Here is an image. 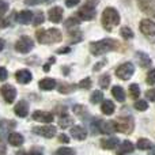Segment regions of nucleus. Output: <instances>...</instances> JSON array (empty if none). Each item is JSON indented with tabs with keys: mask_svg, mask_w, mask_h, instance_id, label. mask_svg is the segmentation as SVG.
I'll use <instances>...</instances> for the list:
<instances>
[{
	"mask_svg": "<svg viewBox=\"0 0 155 155\" xmlns=\"http://www.w3.org/2000/svg\"><path fill=\"white\" fill-rule=\"evenodd\" d=\"M117 48H118V42L112 40V38H105V40L90 44V52L94 56H101V54H105L107 52L116 51Z\"/></svg>",
	"mask_w": 155,
	"mask_h": 155,
	"instance_id": "f257e3e1",
	"label": "nucleus"
},
{
	"mask_svg": "<svg viewBox=\"0 0 155 155\" xmlns=\"http://www.w3.org/2000/svg\"><path fill=\"white\" fill-rule=\"evenodd\" d=\"M120 23V14L116 8L107 7L102 12V26L106 31H112L117 25Z\"/></svg>",
	"mask_w": 155,
	"mask_h": 155,
	"instance_id": "f03ea898",
	"label": "nucleus"
},
{
	"mask_svg": "<svg viewBox=\"0 0 155 155\" xmlns=\"http://www.w3.org/2000/svg\"><path fill=\"white\" fill-rule=\"evenodd\" d=\"M37 35V40L40 44H44V45H49V44H56L60 42L63 38L61 31L59 29H48V30H38L35 33Z\"/></svg>",
	"mask_w": 155,
	"mask_h": 155,
	"instance_id": "7ed1b4c3",
	"label": "nucleus"
},
{
	"mask_svg": "<svg viewBox=\"0 0 155 155\" xmlns=\"http://www.w3.org/2000/svg\"><path fill=\"white\" fill-rule=\"evenodd\" d=\"M116 125H117V131L121 134H131L135 128V121L131 116H127V117H120L116 121Z\"/></svg>",
	"mask_w": 155,
	"mask_h": 155,
	"instance_id": "20e7f679",
	"label": "nucleus"
},
{
	"mask_svg": "<svg viewBox=\"0 0 155 155\" xmlns=\"http://www.w3.org/2000/svg\"><path fill=\"white\" fill-rule=\"evenodd\" d=\"M78 18L82 21H91L95 18V4L94 3H86L78 11Z\"/></svg>",
	"mask_w": 155,
	"mask_h": 155,
	"instance_id": "39448f33",
	"label": "nucleus"
},
{
	"mask_svg": "<svg viewBox=\"0 0 155 155\" xmlns=\"http://www.w3.org/2000/svg\"><path fill=\"white\" fill-rule=\"evenodd\" d=\"M33 46H34V42H33L31 38L27 37V35H22L15 42V51L19 53H29L33 49Z\"/></svg>",
	"mask_w": 155,
	"mask_h": 155,
	"instance_id": "423d86ee",
	"label": "nucleus"
},
{
	"mask_svg": "<svg viewBox=\"0 0 155 155\" xmlns=\"http://www.w3.org/2000/svg\"><path fill=\"white\" fill-rule=\"evenodd\" d=\"M134 72H135V67L132 63H124V64H121L120 67H117V70H116V75H117V78H120L121 80L131 79Z\"/></svg>",
	"mask_w": 155,
	"mask_h": 155,
	"instance_id": "0eeeda50",
	"label": "nucleus"
},
{
	"mask_svg": "<svg viewBox=\"0 0 155 155\" xmlns=\"http://www.w3.org/2000/svg\"><path fill=\"white\" fill-rule=\"evenodd\" d=\"M0 94L3 95V98H4V101L7 102V104H12V102L15 101L16 90L14 86L4 84V86H2V88H0Z\"/></svg>",
	"mask_w": 155,
	"mask_h": 155,
	"instance_id": "6e6552de",
	"label": "nucleus"
},
{
	"mask_svg": "<svg viewBox=\"0 0 155 155\" xmlns=\"http://www.w3.org/2000/svg\"><path fill=\"white\" fill-rule=\"evenodd\" d=\"M33 132L35 135H40V136H44L46 139H51L56 135V127L53 125H44V127H34L33 128Z\"/></svg>",
	"mask_w": 155,
	"mask_h": 155,
	"instance_id": "1a4fd4ad",
	"label": "nucleus"
},
{
	"mask_svg": "<svg viewBox=\"0 0 155 155\" xmlns=\"http://www.w3.org/2000/svg\"><path fill=\"white\" fill-rule=\"evenodd\" d=\"M139 29L144 35L153 37V35H155V22L151 19H143L139 25Z\"/></svg>",
	"mask_w": 155,
	"mask_h": 155,
	"instance_id": "9d476101",
	"label": "nucleus"
},
{
	"mask_svg": "<svg viewBox=\"0 0 155 155\" xmlns=\"http://www.w3.org/2000/svg\"><path fill=\"white\" fill-rule=\"evenodd\" d=\"M137 4L144 14L155 18V0H137Z\"/></svg>",
	"mask_w": 155,
	"mask_h": 155,
	"instance_id": "9b49d317",
	"label": "nucleus"
},
{
	"mask_svg": "<svg viewBox=\"0 0 155 155\" xmlns=\"http://www.w3.org/2000/svg\"><path fill=\"white\" fill-rule=\"evenodd\" d=\"M98 131L102 134H113V132L117 131V125H116V121H98Z\"/></svg>",
	"mask_w": 155,
	"mask_h": 155,
	"instance_id": "f8f14e48",
	"label": "nucleus"
},
{
	"mask_svg": "<svg viewBox=\"0 0 155 155\" xmlns=\"http://www.w3.org/2000/svg\"><path fill=\"white\" fill-rule=\"evenodd\" d=\"M33 120L34 121H40V123H45L49 124L53 121V114L49 112H42V110H35L33 113Z\"/></svg>",
	"mask_w": 155,
	"mask_h": 155,
	"instance_id": "ddd939ff",
	"label": "nucleus"
},
{
	"mask_svg": "<svg viewBox=\"0 0 155 155\" xmlns=\"http://www.w3.org/2000/svg\"><path fill=\"white\" fill-rule=\"evenodd\" d=\"M48 16L49 21L53 22V23H60L63 19V8L61 7H52L51 10L48 11Z\"/></svg>",
	"mask_w": 155,
	"mask_h": 155,
	"instance_id": "4468645a",
	"label": "nucleus"
},
{
	"mask_svg": "<svg viewBox=\"0 0 155 155\" xmlns=\"http://www.w3.org/2000/svg\"><path fill=\"white\" fill-rule=\"evenodd\" d=\"M33 16H34V15H33L31 11L22 10L21 12L16 14L15 19H16V22H18V23H21V25H29L30 22L33 21Z\"/></svg>",
	"mask_w": 155,
	"mask_h": 155,
	"instance_id": "2eb2a0df",
	"label": "nucleus"
},
{
	"mask_svg": "<svg viewBox=\"0 0 155 155\" xmlns=\"http://www.w3.org/2000/svg\"><path fill=\"white\" fill-rule=\"evenodd\" d=\"M15 79L18 80V83H21V84H27V83L31 82L33 75L29 70H19L18 72L15 74Z\"/></svg>",
	"mask_w": 155,
	"mask_h": 155,
	"instance_id": "dca6fc26",
	"label": "nucleus"
},
{
	"mask_svg": "<svg viewBox=\"0 0 155 155\" xmlns=\"http://www.w3.org/2000/svg\"><path fill=\"white\" fill-rule=\"evenodd\" d=\"M14 112L18 117H26L27 113H29V105H27L26 101H19L18 104L14 107Z\"/></svg>",
	"mask_w": 155,
	"mask_h": 155,
	"instance_id": "f3484780",
	"label": "nucleus"
},
{
	"mask_svg": "<svg viewBox=\"0 0 155 155\" xmlns=\"http://www.w3.org/2000/svg\"><path fill=\"white\" fill-rule=\"evenodd\" d=\"M70 132H71V136L76 140H83V139H86V136H87V131L80 125L72 127V128L70 129Z\"/></svg>",
	"mask_w": 155,
	"mask_h": 155,
	"instance_id": "a211bd4d",
	"label": "nucleus"
},
{
	"mask_svg": "<svg viewBox=\"0 0 155 155\" xmlns=\"http://www.w3.org/2000/svg\"><path fill=\"white\" fill-rule=\"evenodd\" d=\"M134 150H135V146L132 144L129 140H125V142H123L120 144V147H118V150L116 151V154L117 155H127V154H131Z\"/></svg>",
	"mask_w": 155,
	"mask_h": 155,
	"instance_id": "6ab92c4d",
	"label": "nucleus"
},
{
	"mask_svg": "<svg viewBox=\"0 0 155 155\" xmlns=\"http://www.w3.org/2000/svg\"><path fill=\"white\" fill-rule=\"evenodd\" d=\"M136 59H137V63H139L140 67L143 68H148L151 65V59L147 53L144 52H136Z\"/></svg>",
	"mask_w": 155,
	"mask_h": 155,
	"instance_id": "aec40b11",
	"label": "nucleus"
},
{
	"mask_svg": "<svg viewBox=\"0 0 155 155\" xmlns=\"http://www.w3.org/2000/svg\"><path fill=\"white\" fill-rule=\"evenodd\" d=\"M41 90H45V91H49V90H53L56 87V80L54 79H51V78H44V79L40 80L38 83Z\"/></svg>",
	"mask_w": 155,
	"mask_h": 155,
	"instance_id": "412c9836",
	"label": "nucleus"
},
{
	"mask_svg": "<svg viewBox=\"0 0 155 155\" xmlns=\"http://www.w3.org/2000/svg\"><path fill=\"white\" fill-rule=\"evenodd\" d=\"M8 143L14 147H18V146H22L23 144V136L18 132H11L8 135Z\"/></svg>",
	"mask_w": 155,
	"mask_h": 155,
	"instance_id": "4be33fe9",
	"label": "nucleus"
},
{
	"mask_svg": "<svg viewBox=\"0 0 155 155\" xmlns=\"http://www.w3.org/2000/svg\"><path fill=\"white\" fill-rule=\"evenodd\" d=\"M112 95L114 97L116 101H118V102L125 101V91H124V88L120 87V86H114V87L112 88Z\"/></svg>",
	"mask_w": 155,
	"mask_h": 155,
	"instance_id": "5701e85b",
	"label": "nucleus"
},
{
	"mask_svg": "<svg viewBox=\"0 0 155 155\" xmlns=\"http://www.w3.org/2000/svg\"><path fill=\"white\" fill-rule=\"evenodd\" d=\"M118 144V139L117 137H109V139H102L101 146L105 148V150H113L116 148Z\"/></svg>",
	"mask_w": 155,
	"mask_h": 155,
	"instance_id": "b1692460",
	"label": "nucleus"
},
{
	"mask_svg": "<svg viewBox=\"0 0 155 155\" xmlns=\"http://www.w3.org/2000/svg\"><path fill=\"white\" fill-rule=\"evenodd\" d=\"M101 110H102V113L106 114V116L113 114V113H114V104H113L112 101H109V99H106V101L102 102Z\"/></svg>",
	"mask_w": 155,
	"mask_h": 155,
	"instance_id": "393cba45",
	"label": "nucleus"
},
{
	"mask_svg": "<svg viewBox=\"0 0 155 155\" xmlns=\"http://www.w3.org/2000/svg\"><path fill=\"white\" fill-rule=\"evenodd\" d=\"M72 124H74V118L71 117V116H68V114L60 116L59 125L61 127V128H70V127H72Z\"/></svg>",
	"mask_w": 155,
	"mask_h": 155,
	"instance_id": "a878e982",
	"label": "nucleus"
},
{
	"mask_svg": "<svg viewBox=\"0 0 155 155\" xmlns=\"http://www.w3.org/2000/svg\"><path fill=\"white\" fill-rule=\"evenodd\" d=\"M137 148L139 150H150L151 147H153V144H151V142L148 139H144V137H142V139L137 140Z\"/></svg>",
	"mask_w": 155,
	"mask_h": 155,
	"instance_id": "bb28decb",
	"label": "nucleus"
},
{
	"mask_svg": "<svg viewBox=\"0 0 155 155\" xmlns=\"http://www.w3.org/2000/svg\"><path fill=\"white\" fill-rule=\"evenodd\" d=\"M102 101H104V94H102V91L95 90L93 94H91V97H90L91 104H99V102H102Z\"/></svg>",
	"mask_w": 155,
	"mask_h": 155,
	"instance_id": "cd10ccee",
	"label": "nucleus"
},
{
	"mask_svg": "<svg viewBox=\"0 0 155 155\" xmlns=\"http://www.w3.org/2000/svg\"><path fill=\"white\" fill-rule=\"evenodd\" d=\"M75 88H76L75 84H70V83H61V86L59 87V91L61 94H68V93H72Z\"/></svg>",
	"mask_w": 155,
	"mask_h": 155,
	"instance_id": "c85d7f7f",
	"label": "nucleus"
},
{
	"mask_svg": "<svg viewBox=\"0 0 155 155\" xmlns=\"http://www.w3.org/2000/svg\"><path fill=\"white\" fill-rule=\"evenodd\" d=\"M70 42L72 44H76V42H80V41L83 40V34L82 31H79V30H75V31L70 33Z\"/></svg>",
	"mask_w": 155,
	"mask_h": 155,
	"instance_id": "c756f323",
	"label": "nucleus"
},
{
	"mask_svg": "<svg viewBox=\"0 0 155 155\" xmlns=\"http://www.w3.org/2000/svg\"><path fill=\"white\" fill-rule=\"evenodd\" d=\"M120 33H121V37L125 38V40H131V38H134V31H132L129 27H127V26L121 27Z\"/></svg>",
	"mask_w": 155,
	"mask_h": 155,
	"instance_id": "7c9ffc66",
	"label": "nucleus"
},
{
	"mask_svg": "<svg viewBox=\"0 0 155 155\" xmlns=\"http://www.w3.org/2000/svg\"><path fill=\"white\" fill-rule=\"evenodd\" d=\"M129 95H131L132 98H135V99L140 95V88H139V86H137L136 83H134V84L129 86Z\"/></svg>",
	"mask_w": 155,
	"mask_h": 155,
	"instance_id": "2f4dec72",
	"label": "nucleus"
},
{
	"mask_svg": "<svg viewBox=\"0 0 155 155\" xmlns=\"http://www.w3.org/2000/svg\"><path fill=\"white\" fill-rule=\"evenodd\" d=\"M80 21L82 19L80 18H76V16H74V18H68L67 21H65V27H68V29H71V27H75V26H78V25L80 23Z\"/></svg>",
	"mask_w": 155,
	"mask_h": 155,
	"instance_id": "473e14b6",
	"label": "nucleus"
},
{
	"mask_svg": "<svg viewBox=\"0 0 155 155\" xmlns=\"http://www.w3.org/2000/svg\"><path fill=\"white\" fill-rule=\"evenodd\" d=\"M135 109L140 110V112H144V110L148 109V104L146 101H143V99H140V101H136V102H135Z\"/></svg>",
	"mask_w": 155,
	"mask_h": 155,
	"instance_id": "72a5a7b5",
	"label": "nucleus"
},
{
	"mask_svg": "<svg viewBox=\"0 0 155 155\" xmlns=\"http://www.w3.org/2000/svg\"><path fill=\"white\" fill-rule=\"evenodd\" d=\"M110 84V76L109 75H102L99 78V86L102 88H107Z\"/></svg>",
	"mask_w": 155,
	"mask_h": 155,
	"instance_id": "f704fd0d",
	"label": "nucleus"
},
{
	"mask_svg": "<svg viewBox=\"0 0 155 155\" xmlns=\"http://www.w3.org/2000/svg\"><path fill=\"white\" fill-rule=\"evenodd\" d=\"M44 21H45V16H44V12H37L34 16V21H33V25L34 26H40L41 23H44Z\"/></svg>",
	"mask_w": 155,
	"mask_h": 155,
	"instance_id": "c9c22d12",
	"label": "nucleus"
},
{
	"mask_svg": "<svg viewBox=\"0 0 155 155\" xmlns=\"http://www.w3.org/2000/svg\"><path fill=\"white\" fill-rule=\"evenodd\" d=\"M56 155H75V151L72 148H68V147H61L56 151Z\"/></svg>",
	"mask_w": 155,
	"mask_h": 155,
	"instance_id": "e433bc0d",
	"label": "nucleus"
},
{
	"mask_svg": "<svg viewBox=\"0 0 155 155\" xmlns=\"http://www.w3.org/2000/svg\"><path fill=\"white\" fill-rule=\"evenodd\" d=\"M15 127V123L14 121H2L0 123V129L2 131H5V129H11V128H14Z\"/></svg>",
	"mask_w": 155,
	"mask_h": 155,
	"instance_id": "4c0bfd02",
	"label": "nucleus"
},
{
	"mask_svg": "<svg viewBox=\"0 0 155 155\" xmlns=\"http://www.w3.org/2000/svg\"><path fill=\"white\" fill-rule=\"evenodd\" d=\"M79 87L80 88H90L91 87V79L90 78H86V79H83V80H80V83H79Z\"/></svg>",
	"mask_w": 155,
	"mask_h": 155,
	"instance_id": "58836bf2",
	"label": "nucleus"
},
{
	"mask_svg": "<svg viewBox=\"0 0 155 155\" xmlns=\"http://www.w3.org/2000/svg\"><path fill=\"white\" fill-rule=\"evenodd\" d=\"M146 82H147L148 84H155V70H151L150 72L147 74Z\"/></svg>",
	"mask_w": 155,
	"mask_h": 155,
	"instance_id": "ea45409f",
	"label": "nucleus"
},
{
	"mask_svg": "<svg viewBox=\"0 0 155 155\" xmlns=\"http://www.w3.org/2000/svg\"><path fill=\"white\" fill-rule=\"evenodd\" d=\"M8 10V4L7 2H4V0H0V16H3L5 12H7Z\"/></svg>",
	"mask_w": 155,
	"mask_h": 155,
	"instance_id": "a19ab883",
	"label": "nucleus"
},
{
	"mask_svg": "<svg viewBox=\"0 0 155 155\" xmlns=\"http://www.w3.org/2000/svg\"><path fill=\"white\" fill-rule=\"evenodd\" d=\"M48 0H25V4L27 5H37L40 3H46Z\"/></svg>",
	"mask_w": 155,
	"mask_h": 155,
	"instance_id": "79ce46f5",
	"label": "nucleus"
},
{
	"mask_svg": "<svg viewBox=\"0 0 155 155\" xmlns=\"http://www.w3.org/2000/svg\"><path fill=\"white\" fill-rule=\"evenodd\" d=\"M146 97H147V98L150 99L151 102H155V88H151V90H148L147 93H146Z\"/></svg>",
	"mask_w": 155,
	"mask_h": 155,
	"instance_id": "37998d69",
	"label": "nucleus"
},
{
	"mask_svg": "<svg viewBox=\"0 0 155 155\" xmlns=\"http://www.w3.org/2000/svg\"><path fill=\"white\" fill-rule=\"evenodd\" d=\"M8 78V72H7V70H5L4 67H0V80H5Z\"/></svg>",
	"mask_w": 155,
	"mask_h": 155,
	"instance_id": "c03bdc74",
	"label": "nucleus"
},
{
	"mask_svg": "<svg viewBox=\"0 0 155 155\" xmlns=\"http://www.w3.org/2000/svg\"><path fill=\"white\" fill-rule=\"evenodd\" d=\"M79 2L80 0H65V5H67L68 8H72V7H75V5L79 4Z\"/></svg>",
	"mask_w": 155,
	"mask_h": 155,
	"instance_id": "a18cd8bd",
	"label": "nucleus"
},
{
	"mask_svg": "<svg viewBox=\"0 0 155 155\" xmlns=\"http://www.w3.org/2000/svg\"><path fill=\"white\" fill-rule=\"evenodd\" d=\"M7 154V147H5V143L3 139H0V155H5Z\"/></svg>",
	"mask_w": 155,
	"mask_h": 155,
	"instance_id": "49530a36",
	"label": "nucleus"
},
{
	"mask_svg": "<svg viewBox=\"0 0 155 155\" xmlns=\"http://www.w3.org/2000/svg\"><path fill=\"white\" fill-rule=\"evenodd\" d=\"M59 140H60L61 143H65V144H67V143H70V139H68L67 135H60V136H59Z\"/></svg>",
	"mask_w": 155,
	"mask_h": 155,
	"instance_id": "de8ad7c7",
	"label": "nucleus"
},
{
	"mask_svg": "<svg viewBox=\"0 0 155 155\" xmlns=\"http://www.w3.org/2000/svg\"><path fill=\"white\" fill-rule=\"evenodd\" d=\"M105 64H106V60H102V61H99L97 65H94V71H99V68L104 67Z\"/></svg>",
	"mask_w": 155,
	"mask_h": 155,
	"instance_id": "09e8293b",
	"label": "nucleus"
},
{
	"mask_svg": "<svg viewBox=\"0 0 155 155\" xmlns=\"http://www.w3.org/2000/svg\"><path fill=\"white\" fill-rule=\"evenodd\" d=\"M25 155H42V153L38 151V150H31V151H29L27 154H25Z\"/></svg>",
	"mask_w": 155,
	"mask_h": 155,
	"instance_id": "8fccbe9b",
	"label": "nucleus"
},
{
	"mask_svg": "<svg viewBox=\"0 0 155 155\" xmlns=\"http://www.w3.org/2000/svg\"><path fill=\"white\" fill-rule=\"evenodd\" d=\"M70 52V48H64V49H59L57 53H68Z\"/></svg>",
	"mask_w": 155,
	"mask_h": 155,
	"instance_id": "3c124183",
	"label": "nucleus"
},
{
	"mask_svg": "<svg viewBox=\"0 0 155 155\" xmlns=\"http://www.w3.org/2000/svg\"><path fill=\"white\" fill-rule=\"evenodd\" d=\"M4 45H5L4 40H2V38H0V52H2V51H3V48H4Z\"/></svg>",
	"mask_w": 155,
	"mask_h": 155,
	"instance_id": "603ef678",
	"label": "nucleus"
},
{
	"mask_svg": "<svg viewBox=\"0 0 155 155\" xmlns=\"http://www.w3.org/2000/svg\"><path fill=\"white\" fill-rule=\"evenodd\" d=\"M148 155H155V146L150 148V151H148Z\"/></svg>",
	"mask_w": 155,
	"mask_h": 155,
	"instance_id": "864d4df0",
	"label": "nucleus"
}]
</instances>
